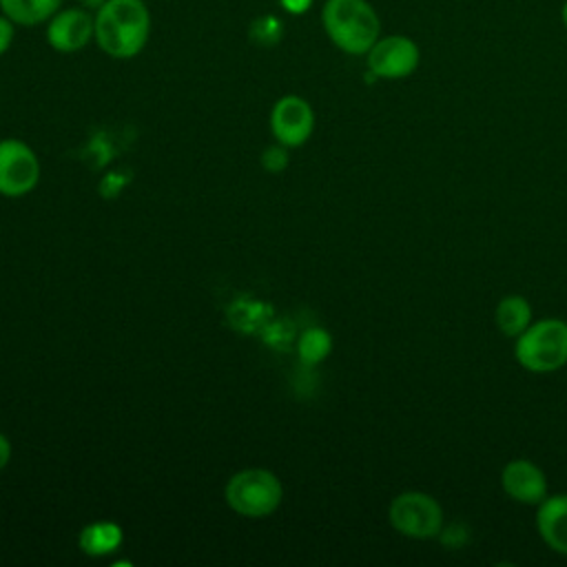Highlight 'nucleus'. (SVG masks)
Wrapping results in <instances>:
<instances>
[{
  "label": "nucleus",
  "mask_w": 567,
  "mask_h": 567,
  "mask_svg": "<svg viewBox=\"0 0 567 567\" xmlns=\"http://www.w3.org/2000/svg\"><path fill=\"white\" fill-rule=\"evenodd\" d=\"M95 42L115 60H128L144 51L151 38V11L144 0H106L93 13Z\"/></svg>",
  "instance_id": "f257e3e1"
},
{
  "label": "nucleus",
  "mask_w": 567,
  "mask_h": 567,
  "mask_svg": "<svg viewBox=\"0 0 567 567\" xmlns=\"http://www.w3.org/2000/svg\"><path fill=\"white\" fill-rule=\"evenodd\" d=\"M321 24L337 49L363 55L379 40V16L365 0H326Z\"/></svg>",
  "instance_id": "f03ea898"
},
{
  "label": "nucleus",
  "mask_w": 567,
  "mask_h": 567,
  "mask_svg": "<svg viewBox=\"0 0 567 567\" xmlns=\"http://www.w3.org/2000/svg\"><path fill=\"white\" fill-rule=\"evenodd\" d=\"M516 363L534 374L558 372L567 365V321L545 317L529 323V328L514 339Z\"/></svg>",
  "instance_id": "7ed1b4c3"
},
{
  "label": "nucleus",
  "mask_w": 567,
  "mask_h": 567,
  "mask_svg": "<svg viewBox=\"0 0 567 567\" xmlns=\"http://www.w3.org/2000/svg\"><path fill=\"white\" fill-rule=\"evenodd\" d=\"M224 496L235 514L244 518H266L281 505L284 487L275 472L246 467L228 478Z\"/></svg>",
  "instance_id": "20e7f679"
},
{
  "label": "nucleus",
  "mask_w": 567,
  "mask_h": 567,
  "mask_svg": "<svg viewBox=\"0 0 567 567\" xmlns=\"http://www.w3.org/2000/svg\"><path fill=\"white\" fill-rule=\"evenodd\" d=\"M388 520L396 534L412 540L439 538L445 527L441 503L421 489L399 492L388 505Z\"/></svg>",
  "instance_id": "39448f33"
},
{
  "label": "nucleus",
  "mask_w": 567,
  "mask_h": 567,
  "mask_svg": "<svg viewBox=\"0 0 567 567\" xmlns=\"http://www.w3.org/2000/svg\"><path fill=\"white\" fill-rule=\"evenodd\" d=\"M40 182V159L35 151L18 140H0V195L2 197H24Z\"/></svg>",
  "instance_id": "423d86ee"
},
{
  "label": "nucleus",
  "mask_w": 567,
  "mask_h": 567,
  "mask_svg": "<svg viewBox=\"0 0 567 567\" xmlns=\"http://www.w3.org/2000/svg\"><path fill=\"white\" fill-rule=\"evenodd\" d=\"M315 131V111L301 95H284L270 109V133L272 137L288 146H303Z\"/></svg>",
  "instance_id": "0eeeda50"
},
{
  "label": "nucleus",
  "mask_w": 567,
  "mask_h": 567,
  "mask_svg": "<svg viewBox=\"0 0 567 567\" xmlns=\"http://www.w3.org/2000/svg\"><path fill=\"white\" fill-rule=\"evenodd\" d=\"M365 55L370 73L383 80H403L412 75L421 60L419 47L405 35L379 38Z\"/></svg>",
  "instance_id": "6e6552de"
},
{
  "label": "nucleus",
  "mask_w": 567,
  "mask_h": 567,
  "mask_svg": "<svg viewBox=\"0 0 567 567\" xmlns=\"http://www.w3.org/2000/svg\"><path fill=\"white\" fill-rule=\"evenodd\" d=\"M47 42L58 53L82 51L95 38V22L84 7H60L47 20Z\"/></svg>",
  "instance_id": "1a4fd4ad"
},
{
  "label": "nucleus",
  "mask_w": 567,
  "mask_h": 567,
  "mask_svg": "<svg viewBox=\"0 0 567 567\" xmlns=\"http://www.w3.org/2000/svg\"><path fill=\"white\" fill-rule=\"evenodd\" d=\"M501 487L505 496L520 505H538L549 494V483L534 461L512 458L501 470Z\"/></svg>",
  "instance_id": "9d476101"
},
{
  "label": "nucleus",
  "mask_w": 567,
  "mask_h": 567,
  "mask_svg": "<svg viewBox=\"0 0 567 567\" xmlns=\"http://www.w3.org/2000/svg\"><path fill=\"white\" fill-rule=\"evenodd\" d=\"M536 532L558 556H567V494H547L536 505Z\"/></svg>",
  "instance_id": "9b49d317"
},
{
  "label": "nucleus",
  "mask_w": 567,
  "mask_h": 567,
  "mask_svg": "<svg viewBox=\"0 0 567 567\" xmlns=\"http://www.w3.org/2000/svg\"><path fill=\"white\" fill-rule=\"evenodd\" d=\"M532 321H534V310L529 299L523 295H516V292L505 295L494 308V323L501 330V334L509 339H516L518 334H523Z\"/></svg>",
  "instance_id": "f8f14e48"
},
{
  "label": "nucleus",
  "mask_w": 567,
  "mask_h": 567,
  "mask_svg": "<svg viewBox=\"0 0 567 567\" xmlns=\"http://www.w3.org/2000/svg\"><path fill=\"white\" fill-rule=\"evenodd\" d=\"M124 543V532L117 523L113 520H93L82 527L78 536V545L86 556H106Z\"/></svg>",
  "instance_id": "ddd939ff"
},
{
  "label": "nucleus",
  "mask_w": 567,
  "mask_h": 567,
  "mask_svg": "<svg viewBox=\"0 0 567 567\" xmlns=\"http://www.w3.org/2000/svg\"><path fill=\"white\" fill-rule=\"evenodd\" d=\"M62 0H0V11L20 27H38L47 22Z\"/></svg>",
  "instance_id": "4468645a"
},
{
  "label": "nucleus",
  "mask_w": 567,
  "mask_h": 567,
  "mask_svg": "<svg viewBox=\"0 0 567 567\" xmlns=\"http://www.w3.org/2000/svg\"><path fill=\"white\" fill-rule=\"evenodd\" d=\"M332 352V334L326 328H306L297 341V354L306 365H317Z\"/></svg>",
  "instance_id": "2eb2a0df"
},
{
  "label": "nucleus",
  "mask_w": 567,
  "mask_h": 567,
  "mask_svg": "<svg viewBox=\"0 0 567 567\" xmlns=\"http://www.w3.org/2000/svg\"><path fill=\"white\" fill-rule=\"evenodd\" d=\"M248 35L259 47H275L281 40V35H284V24H281V20L277 16L264 13L257 20L250 22Z\"/></svg>",
  "instance_id": "dca6fc26"
},
{
  "label": "nucleus",
  "mask_w": 567,
  "mask_h": 567,
  "mask_svg": "<svg viewBox=\"0 0 567 567\" xmlns=\"http://www.w3.org/2000/svg\"><path fill=\"white\" fill-rule=\"evenodd\" d=\"M261 166L266 168V171H270V173H279V171H284L286 166H288V146H284V144H272V146H268L266 151H264V155H261Z\"/></svg>",
  "instance_id": "f3484780"
},
{
  "label": "nucleus",
  "mask_w": 567,
  "mask_h": 567,
  "mask_svg": "<svg viewBox=\"0 0 567 567\" xmlns=\"http://www.w3.org/2000/svg\"><path fill=\"white\" fill-rule=\"evenodd\" d=\"M13 35H16V22L9 20L2 11H0V55L9 51L11 42H13Z\"/></svg>",
  "instance_id": "a211bd4d"
},
{
  "label": "nucleus",
  "mask_w": 567,
  "mask_h": 567,
  "mask_svg": "<svg viewBox=\"0 0 567 567\" xmlns=\"http://www.w3.org/2000/svg\"><path fill=\"white\" fill-rule=\"evenodd\" d=\"M279 4L288 11V13H295V16H301L310 9L312 0H279Z\"/></svg>",
  "instance_id": "6ab92c4d"
},
{
  "label": "nucleus",
  "mask_w": 567,
  "mask_h": 567,
  "mask_svg": "<svg viewBox=\"0 0 567 567\" xmlns=\"http://www.w3.org/2000/svg\"><path fill=\"white\" fill-rule=\"evenodd\" d=\"M9 461H11V441L7 434L0 432V472L9 465Z\"/></svg>",
  "instance_id": "aec40b11"
},
{
  "label": "nucleus",
  "mask_w": 567,
  "mask_h": 567,
  "mask_svg": "<svg viewBox=\"0 0 567 567\" xmlns=\"http://www.w3.org/2000/svg\"><path fill=\"white\" fill-rule=\"evenodd\" d=\"M80 2H82L84 9H100L106 0H80Z\"/></svg>",
  "instance_id": "412c9836"
},
{
  "label": "nucleus",
  "mask_w": 567,
  "mask_h": 567,
  "mask_svg": "<svg viewBox=\"0 0 567 567\" xmlns=\"http://www.w3.org/2000/svg\"><path fill=\"white\" fill-rule=\"evenodd\" d=\"M563 24L567 27V2H565V7H563Z\"/></svg>",
  "instance_id": "4be33fe9"
}]
</instances>
